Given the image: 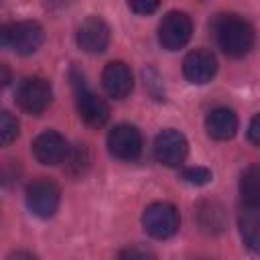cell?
<instances>
[{"mask_svg":"<svg viewBox=\"0 0 260 260\" xmlns=\"http://www.w3.org/2000/svg\"><path fill=\"white\" fill-rule=\"evenodd\" d=\"M2 181H4V179H2V169H0V183H2Z\"/></svg>","mask_w":260,"mask_h":260,"instance_id":"26","label":"cell"},{"mask_svg":"<svg viewBox=\"0 0 260 260\" xmlns=\"http://www.w3.org/2000/svg\"><path fill=\"white\" fill-rule=\"evenodd\" d=\"M45 30L37 20H18L0 24V47H8L18 55H32L41 49Z\"/></svg>","mask_w":260,"mask_h":260,"instance_id":"2","label":"cell"},{"mask_svg":"<svg viewBox=\"0 0 260 260\" xmlns=\"http://www.w3.org/2000/svg\"><path fill=\"white\" fill-rule=\"evenodd\" d=\"M181 177H183V181H187L189 185H195V187H203L213 179V175L207 167H187V169H183Z\"/></svg>","mask_w":260,"mask_h":260,"instance_id":"20","label":"cell"},{"mask_svg":"<svg viewBox=\"0 0 260 260\" xmlns=\"http://www.w3.org/2000/svg\"><path fill=\"white\" fill-rule=\"evenodd\" d=\"M248 140H250L254 146L260 144V116H258V114H254L252 120H250V126H248Z\"/></svg>","mask_w":260,"mask_h":260,"instance_id":"23","label":"cell"},{"mask_svg":"<svg viewBox=\"0 0 260 260\" xmlns=\"http://www.w3.org/2000/svg\"><path fill=\"white\" fill-rule=\"evenodd\" d=\"M242 207H260V169L248 167L240 177Z\"/></svg>","mask_w":260,"mask_h":260,"instance_id":"17","label":"cell"},{"mask_svg":"<svg viewBox=\"0 0 260 260\" xmlns=\"http://www.w3.org/2000/svg\"><path fill=\"white\" fill-rule=\"evenodd\" d=\"M197 223L207 234H221L225 228V211L217 201H201L197 205Z\"/></svg>","mask_w":260,"mask_h":260,"instance_id":"15","label":"cell"},{"mask_svg":"<svg viewBox=\"0 0 260 260\" xmlns=\"http://www.w3.org/2000/svg\"><path fill=\"white\" fill-rule=\"evenodd\" d=\"M189 144L185 134L175 128H167L154 138V158L165 167H179L187 158Z\"/></svg>","mask_w":260,"mask_h":260,"instance_id":"8","label":"cell"},{"mask_svg":"<svg viewBox=\"0 0 260 260\" xmlns=\"http://www.w3.org/2000/svg\"><path fill=\"white\" fill-rule=\"evenodd\" d=\"M240 236L250 252H258L260 246V217H258V207H242L240 211Z\"/></svg>","mask_w":260,"mask_h":260,"instance_id":"16","label":"cell"},{"mask_svg":"<svg viewBox=\"0 0 260 260\" xmlns=\"http://www.w3.org/2000/svg\"><path fill=\"white\" fill-rule=\"evenodd\" d=\"M18 120L6 110H0V146H8L18 136Z\"/></svg>","mask_w":260,"mask_h":260,"instance_id":"19","label":"cell"},{"mask_svg":"<svg viewBox=\"0 0 260 260\" xmlns=\"http://www.w3.org/2000/svg\"><path fill=\"white\" fill-rule=\"evenodd\" d=\"M128 8L136 14H150L158 8V2H148V0H134V2H128Z\"/></svg>","mask_w":260,"mask_h":260,"instance_id":"22","label":"cell"},{"mask_svg":"<svg viewBox=\"0 0 260 260\" xmlns=\"http://www.w3.org/2000/svg\"><path fill=\"white\" fill-rule=\"evenodd\" d=\"M193 32V22L187 12L183 10H171L162 16L158 24V43L167 51H179L183 49Z\"/></svg>","mask_w":260,"mask_h":260,"instance_id":"5","label":"cell"},{"mask_svg":"<svg viewBox=\"0 0 260 260\" xmlns=\"http://www.w3.org/2000/svg\"><path fill=\"white\" fill-rule=\"evenodd\" d=\"M53 102V87L45 77H28L18 85L16 104L30 116H41Z\"/></svg>","mask_w":260,"mask_h":260,"instance_id":"6","label":"cell"},{"mask_svg":"<svg viewBox=\"0 0 260 260\" xmlns=\"http://www.w3.org/2000/svg\"><path fill=\"white\" fill-rule=\"evenodd\" d=\"M69 144L57 130H45L32 140V154L41 165H59L65 160Z\"/></svg>","mask_w":260,"mask_h":260,"instance_id":"12","label":"cell"},{"mask_svg":"<svg viewBox=\"0 0 260 260\" xmlns=\"http://www.w3.org/2000/svg\"><path fill=\"white\" fill-rule=\"evenodd\" d=\"M217 71V59L207 49H195L183 59V75L189 83L203 85L213 79Z\"/></svg>","mask_w":260,"mask_h":260,"instance_id":"11","label":"cell"},{"mask_svg":"<svg viewBox=\"0 0 260 260\" xmlns=\"http://www.w3.org/2000/svg\"><path fill=\"white\" fill-rule=\"evenodd\" d=\"M10 81H12V71H10V67H8L6 63H0V89L6 87Z\"/></svg>","mask_w":260,"mask_h":260,"instance_id":"24","label":"cell"},{"mask_svg":"<svg viewBox=\"0 0 260 260\" xmlns=\"http://www.w3.org/2000/svg\"><path fill=\"white\" fill-rule=\"evenodd\" d=\"M205 130L213 140H230L238 132V116L230 108H215L205 118Z\"/></svg>","mask_w":260,"mask_h":260,"instance_id":"14","label":"cell"},{"mask_svg":"<svg viewBox=\"0 0 260 260\" xmlns=\"http://www.w3.org/2000/svg\"><path fill=\"white\" fill-rule=\"evenodd\" d=\"M63 162H65V171H67L71 177H81V175H85V171L89 169V162H91L89 148H87L85 144L69 146V150H67Z\"/></svg>","mask_w":260,"mask_h":260,"instance_id":"18","label":"cell"},{"mask_svg":"<svg viewBox=\"0 0 260 260\" xmlns=\"http://www.w3.org/2000/svg\"><path fill=\"white\" fill-rule=\"evenodd\" d=\"M211 30H213L217 47L228 57L240 59V57L248 55L250 49L254 47V28L240 14H232V12L217 14L213 18Z\"/></svg>","mask_w":260,"mask_h":260,"instance_id":"1","label":"cell"},{"mask_svg":"<svg viewBox=\"0 0 260 260\" xmlns=\"http://www.w3.org/2000/svg\"><path fill=\"white\" fill-rule=\"evenodd\" d=\"M102 85L114 100H124L134 87V77L124 61H110L102 71Z\"/></svg>","mask_w":260,"mask_h":260,"instance_id":"13","label":"cell"},{"mask_svg":"<svg viewBox=\"0 0 260 260\" xmlns=\"http://www.w3.org/2000/svg\"><path fill=\"white\" fill-rule=\"evenodd\" d=\"M181 217L173 203L154 201L142 213V228L154 240H169L179 232Z\"/></svg>","mask_w":260,"mask_h":260,"instance_id":"3","label":"cell"},{"mask_svg":"<svg viewBox=\"0 0 260 260\" xmlns=\"http://www.w3.org/2000/svg\"><path fill=\"white\" fill-rule=\"evenodd\" d=\"M75 104H77L79 118L91 128H102L110 118V108L106 100L100 98L95 91L87 89L85 83L75 87Z\"/></svg>","mask_w":260,"mask_h":260,"instance_id":"9","label":"cell"},{"mask_svg":"<svg viewBox=\"0 0 260 260\" xmlns=\"http://www.w3.org/2000/svg\"><path fill=\"white\" fill-rule=\"evenodd\" d=\"M24 201H26V207L32 215H37L41 219H49L59 209L61 191H59L55 181L41 177V179H35L32 183H28L26 193H24Z\"/></svg>","mask_w":260,"mask_h":260,"instance_id":"4","label":"cell"},{"mask_svg":"<svg viewBox=\"0 0 260 260\" xmlns=\"http://www.w3.org/2000/svg\"><path fill=\"white\" fill-rule=\"evenodd\" d=\"M6 260H39V258H37V254H32L30 250H16V252H12Z\"/></svg>","mask_w":260,"mask_h":260,"instance_id":"25","label":"cell"},{"mask_svg":"<svg viewBox=\"0 0 260 260\" xmlns=\"http://www.w3.org/2000/svg\"><path fill=\"white\" fill-rule=\"evenodd\" d=\"M77 45L85 53H104L110 43V26L100 16H87L77 26Z\"/></svg>","mask_w":260,"mask_h":260,"instance_id":"10","label":"cell"},{"mask_svg":"<svg viewBox=\"0 0 260 260\" xmlns=\"http://www.w3.org/2000/svg\"><path fill=\"white\" fill-rule=\"evenodd\" d=\"M108 150L118 160H134L142 150V134L132 124H118L108 132Z\"/></svg>","mask_w":260,"mask_h":260,"instance_id":"7","label":"cell"},{"mask_svg":"<svg viewBox=\"0 0 260 260\" xmlns=\"http://www.w3.org/2000/svg\"><path fill=\"white\" fill-rule=\"evenodd\" d=\"M116 260H156V254L144 246H126L118 252Z\"/></svg>","mask_w":260,"mask_h":260,"instance_id":"21","label":"cell"}]
</instances>
